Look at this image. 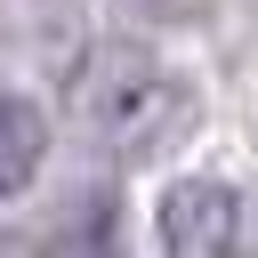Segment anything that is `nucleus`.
<instances>
[{
    "instance_id": "f257e3e1",
    "label": "nucleus",
    "mask_w": 258,
    "mask_h": 258,
    "mask_svg": "<svg viewBox=\"0 0 258 258\" xmlns=\"http://www.w3.org/2000/svg\"><path fill=\"white\" fill-rule=\"evenodd\" d=\"M194 81L161 56H137V48H113L81 73V129L113 153H161L169 137L194 129Z\"/></svg>"
},
{
    "instance_id": "f03ea898",
    "label": "nucleus",
    "mask_w": 258,
    "mask_h": 258,
    "mask_svg": "<svg viewBox=\"0 0 258 258\" xmlns=\"http://www.w3.org/2000/svg\"><path fill=\"white\" fill-rule=\"evenodd\" d=\"M250 218L226 177H177L161 194V258H242Z\"/></svg>"
},
{
    "instance_id": "7ed1b4c3",
    "label": "nucleus",
    "mask_w": 258,
    "mask_h": 258,
    "mask_svg": "<svg viewBox=\"0 0 258 258\" xmlns=\"http://www.w3.org/2000/svg\"><path fill=\"white\" fill-rule=\"evenodd\" d=\"M48 258H129V234H121V202L105 185H81L73 202H56L48 234H40Z\"/></svg>"
},
{
    "instance_id": "20e7f679",
    "label": "nucleus",
    "mask_w": 258,
    "mask_h": 258,
    "mask_svg": "<svg viewBox=\"0 0 258 258\" xmlns=\"http://www.w3.org/2000/svg\"><path fill=\"white\" fill-rule=\"evenodd\" d=\"M40 161H48V121H40V105L16 97V89H0V202L24 194V185L40 177Z\"/></svg>"
},
{
    "instance_id": "39448f33",
    "label": "nucleus",
    "mask_w": 258,
    "mask_h": 258,
    "mask_svg": "<svg viewBox=\"0 0 258 258\" xmlns=\"http://www.w3.org/2000/svg\"><path fill=\"white\" fill-rule=\"evenodd\" d=\"M129 8H145V16H194L202 0H129Z\"/></svg>"
}]
</instances>
